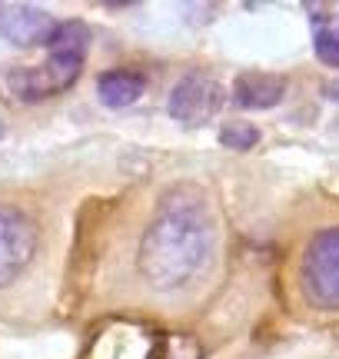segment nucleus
I'll use <instances>...</instances> for the list:
<instances>
[{"instance_id": "nucleus-6", "label": "nucleus", "mask_w": 339, "mask_h": 359, "mask_svg": "<svg viewBox=\"0 0 339 359\" xmlns=\"http://www.w3.org/2000/svg\"><path fill=\"white\" fill-rule=\"evenodd\" d=\"M57 27H60V20H53L47 11L30 7V4H13V7L0 13V34L20 50H30V47H43L47 50Z\"/></svg>"}, {"instance_id": "nucleus-1", "label": "nucleus", "mask_w": 339, "mask_h": 359, "mask_svg": "<svg viewBox=\"0 0 339 359\" xmlns=\"http://www.w3.org/2000/svg\"><path fill=\"white\" fill-rule=\"evenodd\" d=\"M213 253L216 226L207 203L196 193L180 190L160 206L153 223L146 226L137 250V269L150 290L177 293L207 273Z\"/></svg>"}, {"instance_id": "nucleus-10", "label": "nucleus", "mask_w": 339, "mask_h": 359, "mask_svg": "<svg viewBox=\"0 0 339 359\" xmlns=\"http://www.w3.org/2000/svg\"><path fill=\"white\" fill-rule=\"evenodd\" d=\"M220 143L226 150H249L260 143V130L249 127V123H226L220 130Z\"/></svg>"}, {"instance_id": "nucleus-11", "label": "nucleus", "mask_w": 339, "mask_h": 359, "mask_svg": "<svg viewBox=\"0 0 339 359\" xmlns=\"http://www.w3.org/2000/svg\"><path fill=\"white\" fill-rule=\"evenodd\" d=\"M326 97H333V100L339 103V77H336V80H329V87H326Z\"/></svg>"}, {"instance_id": "nucleus-5", "label": "nucleus", "mask_w": 339, "mask_h": 359, "mask_svg": "<svg viewBox=\"0 0 339 359\" xmlns=\"http://www.w3.org/2000/svg\"><path fill=\"white\" fill-rule=\"evenodd\" d=\"M37 253V223L17 206H0V286L13 283Z\"/></svg>"}, {"instance_id": "nucleus-9", "label": "nucleus", "mask_w": 339, "mask_h": 359, "mask_svg": "<svg viewBox=\"0 0 339 359\" xmlns=\"http://www.w3.org/2000/svg\"><path fill=\"white\" fill-rule=\"evenodd\" d=\"M313 47L323 64L339 70V17L313 20Z\"/></svg>"}, {"instance_id": "nucleus-4", "label": "nucleus", "mask_w": 339, "mask_h": 359, "mask_svg": "<svg viewBox=\"0 0 339 359\" xmlns=\"http://www.w3.org/2000/svg\"><path fill=\"white\" fill-rule=\"evenodd\" d=\"M223 103H226V90H223L220 80L193 70V74L177 80V87L170 90L167 110L183 127H203L220 114Z\"/></svg>"}, {"instance_id": "nucleus-3", "label": "nucleus", "mask_w": 339, "mask_h": 359, "mask_svg": "<svg viewBox=\"0 0 339 359\" xmlns=\"http://www.w3.org/2000/svg\"><path fill=\"white\" fill-rule=\"evenodd\" d=\"M300 283L316 309H339V226L319 230L306 243Z\"/></svg>"}, {"instance_id": "nucleus-8", "label": "nucleus", "mask_w": 339, "mask_h": 359, "mask_svg": "<svg viewBox=\"0 0 339 359\" xmlns=\"http://www.w3.org/2000/svg\"><path fill=\"white\" fill-rule=\"evenodd\" d=\"M144 90H146V77L140 70H106L97 80V97L106 107H113V110L137 103L144 97Z\"/></svg>"}, {"instance_id": "nucleus-12", "label": "nucleus", "mask_w": 339, "mask_h": 359, "mask_svg": "<svg viewBox=\"0 0 339 359\" xmlns=\"http://www.w3.org/2000/svg\"><path fill=\"white\" fill-rule=\"evenodd\" d=\"M0 137H4V123H0Z\"/></svg>"}, {"instance_id": "nucleus-7", "label": "nucleus", "mask_w": 339, "mask_h": 359, "mask_svg": "<svg viewBox=\"0 0 339 359\" xmlns=\"http://www.w3.org/2000/svg\"><path fill=\"white\" fill-rule=\"evenodd\" d=\"M230 97L240 110H273L286 97V80L276 74H240Z\"/></svg>"}, {"instance_id": "nucleus-2", "label": "nucleus", "mask_w": 339, "mask_h": 359, "mask_svg": "<svg viewBox=\"0 0 339 359\" xmlns=\"http://www.w3.org/2000/svg\"><path fill=\"white\" fill-rule=\"evenodd\" d=\"M90 50V27L83 20H60L47 43V60L40 67H11L0 70V97L13 103L50 100L77 83Z\"/></svg>"}]
</instances>
